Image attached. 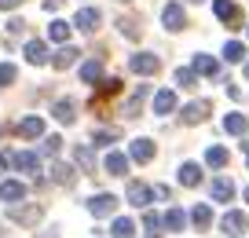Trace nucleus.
Here are the masks:
<instances>
[{
    "mask_svg": "<svg viewBox=\"0 0 249 238\" xmlns=\"http://www.w3.org/2000/svg\"><path fill=\"white\" fill-rule=\"evenodd\" d=\"M114 139H117V132H114V128H99V132L92 136V143H95V146H110Z\"/></svg>",
    "mask_w": 249,
    "mask_h": 238,
    "instance_id": "nucleus-38",
    "label": "nucleus"
},
{
    "mask_svg": "<svg viewBox=\"0 0 249 238\" xmlns=\"http://www.w3.org/2000/svg\"><path fill=\"white\" fill-rule=\"evenodd\" d=\"M22 198H26V183H18V180L0 183V201H22Z\"/></svg>",
    "mask_w": 249,
    "mask_h": 238,
    "instance_id": "nucleus-13",
    "label": "nucleus"
},
{
    "mask_svg": "<svg viewBox=\"0 0 249 238\" xmlns=\"http://www.w3.org/2000/svg\"><path fill=\"white\" fill-rule=\"evenodd\" d=\"M176 85L179 88H195L198 85V70L191 66V70H176Z\"/></svg>",
    "mask_w": 249,
    "mask_h": 238,
    "instance_id": "nucleus-34",
    "label": "nucleus"
},
{
    "mask_svg": "<svg viewBox=\"0 0 249 238\" xmlns=\"http://www.w3.org/2000/svg\"><path fill=\"white\" fill-rule=\"evenodd\" d=\"M18 4H22V0H0V8L8 11V8H18Z\"/></svg>",
    "mask_w": 249,
    "mask_h": 238,
    "instance_id": "nucleus-42",
    "label": "nucleus"
},
{
    "mask_svg": "<svg viewBox=\"0 0 249 238\" xmlns=\"http://www.w3.org/2000/svg\"><path fill=\"white\" fill-rule=\"evenodd\" d=\"M73 162H77L85 172H95V154H92V146H77V150H73Z\"/></svg>",
    "mask_w": 249,
    "mask_h": 238,
    "instance_id": "nucleus-29",
    "label": "nucleus"
},
{
    "mask_svg": "<svg viewBox=\"0 0 249 238\" xmlns=\"http://www.w3.org/2000/svg\"><path fill=\"white\" fill-rule=\"evenodd\" d=\"M224 132H231V136H246V132H249L246 114H227L224 117Z\"/></svg>",
    "mask_w": 249,
    "mask_h": 238,
    "instance_id": "nucleus-20",
    "label": "nucleus"
},
{
    "mask_svg": "<svg viewBox=\"0 0 249 238\" xmlns=\"http://www.w3.org/2000/svg\"><path fill=\"white\" fill-rule=\"evenodd\" d=\"M59 146H62V139H59V136H48V139H44V154H52V158L59 154Z\"/></svg>",
    "mask_w": 249,
    "mask_h": 238,
    "instance_id": "nucleus-39",
    "label": "nucleus"
},
{
    "mask_svg": "<svg viewBox=\"0 0 249 238\" xmlns=\"http://www.w3.org/2000/svg\"><path fill=\"white\" fill-rule=\"evenodd\" d=\"M209 110H213L209 99H198V103H187L179 117H183V125H198V121H205V117H209Z\"/></svg>",
    "mask_w": 249,
    "mask_h": 238,
    "instance_id": "nucleus-6",
    "label": "nucleus"
},
{
    "mask_svg": "<svg viewBox=\"0 0 249 238\" xmlns=\"http://www.w3.org/2000/svg\"><path fill=\"white\" fill-rule=\"evenodd\" d=\"M110 235L114 238H136V223L128 220V216H117L114 227H110Z\"/></svg>",
    "mask_w": 249,
    "mask_h": 238,
    "instance_id": "nucleus-26",
    "label": "nucleus"
},
{
    "mask_svg": "<svg viewBox=\"0 0 249 238\" xmlns=\"http://www.w3.org/2000/svg\"><path fill=\"white\" fill-rule=\"evenodd\" d=\"M191 4H202V0H191Z\"/></svg>",
    "mask_w": 249,
    "mask_h": 238,
    "instance_id": "nucleus-46",
    "label": "nucleus"
},
{
    "mask_svg": "<svg viewBox=\"0 0 249 238\" xmlns=\"http://www.w3.org/2000/svg\"><path fill=\"white\" fill-rule=\"evenodd\" d=\"M18 136H22V139L44 136V121H40V117H26V121H18Z\"/></svg>",
    "mask_w": 249,
    "mask_h": 238,
    "instance_id": "nucleus-18",
    "label": "nucleus"
},
{
    "mask_svg": "<svg viewBox=\"0 0 249 238\" xmlns=\"http://www.w3.org/2000/svg\"><path fill=\"white\" fill-rule=\"evenodd\" d=\"M161 220H165V227H169V231H183V223H187V213H183V209H169V213H165Z\"/></svg>",
    "mask_w": 249,
    "mask_h": 238,
    "instance_id": "nucleus-31",
    "label": "nucleus"
},
{
    "mask_svg": "<svg viewBox=\"0 0 249 238\" xmlns=\"http://www.w3.org/2000/svg\"><path fill=\"white\" fill-rule=\"evenodd\" d=\"M103 169H107L110 176H124V172H128V158H124L121 150H110L107 162H103Z\"/></svg>",
    "mask_w": 249,
    "mask_h": 238,
    "instance_id": "nucleus-12",
    "label": "nucleus"
},
{
    "mask_svg": "<svg viewBox=\"0 0 249 238\" xmlns=\"http://www.w3.org/2000/svg\"><path fill=\"white\" fill-rule=\"evenodd\" d=\"M246 201H249V187H246Z\"/></svg>",
    "mask_w": 249,
    "mask_h": 238,
    "instance_id": "nucleus-44",
    "label": "nucleus"
},
{
    "mask_svg": "<svg viewBox=\"0 0 249 238\" xmlns=\"http://www.w3.org/2000/svg\"><path fill=\"white\" fill-rule=\"evenodd\" d=\"M246 77H249V62H246Z\"/></svg>",
    "mask_w": 249,
    "mask_h": 238,
    "instance_id": "nucleus-45",
    "label": "nucleus"
},
{
    "mask_svg": "<svg viewBox=\"0 0 249 238\" xmlns=\"http://www.w3.org/2000/svg\"><path fill=\"white\" fill-rule=\"evenodd\" d=\"M0 169H4V165H0Z\"/></svg>",
    "mask_w": 249,
    "mask_h": 238,
    "instance_id": "nucleus-48",
    "label": "nucleus"
},
{
    "mask_svg": "<svg viewBox=\"0 0 249 238\" xmlns=\"http://www.w3.org/2000/svg\"><path fill=\"white\" fill-rule=\"evenodd\" d=\"M147 92H150L147 85H140V88H136V95H132V99H128V107H124V117H136V110L143 107V99H147Z\"/></svg>",
    "mask_w": 249,
    "mask_h": 238,
    "instance_id": "nucleus-32",
    "label": "nucleus"
},
{
    "mask_svg": "<svg viewBox=\"0 0 249 238\" xmlns=\"http://www.w3.org/2000/svg\"><path fill=\"white\" fill-rule=\"evenodd\" d=\"M128 70H132V73H140V77H150V73H158V70H161V59H158V55H150V52H140V55H132V59H128Z\"/></svg>",
    "mask_w": 249,
    "mask_h": 238,
    "instance_id": "nucleus-2",
    "label": "nucleus"
},
{
    "mask_svg": "<svg viewBox=\"0 0 249 238\" xmlns=\"http://www.w3.org/2000/svg\"><path fill=\"white\" fill-rule=\"evenodd\" d=\"M70 30H73V26L59 18V22H52V26H48V37H52L55 44H66V40H70Z\"/></svg>",
    "mask_w": 249,
    "mask_h": 238,
    "instance_id": "nucleus-28",
    "label": "nucleus"
},
{
    "mask_svg": "<svg viewBox=\"0 0 249 238\" xmlns=\"http://www.w3.org/2000/svg\"><path fill=\"white\" fill-rule=\"evenodd\" d=\"M150 198H154V187H147V183H128V201H132L136 209H147Z\"/></svg>",
    "mask_w": 249,
    "mask_h": 238,
    "instance_id": "nucleus-10",
    "label": "nucleus"
},
{
    "mask_svg": "<svg viewBox=\"0 0 249 238\" xmlns=\"http://www.w3.org/2000/svg\"><path fill=\"white\" fill-rule=\"evenodd\" d=\"M77 55H81L77 48H70V44H62L59 52L52 55V66H55V70H66V66H73V62H77Z\"/></svg>",
    "mask_w": 249,
    "mask_h": 238,
    "instance_id": "nucleus-14",
    "label": "nucleus"
},
{
    "mask_svg": "<svg viewBox=\"0 0 249 238\" xmlns=\"http://www.w3.org/2000/svg\"><path fill=\"white\" fill-rule=\"evenodd\" d=\"M117 30H121V37H128V40L140 37V22H136V18H117Z\"/></svg>",
    "mask_w": 249,
    "mask_h": 238,
    "instance_id": "nucleus-33",
    "label": "nucleus"
},
{
    "mask_svg": "<svg viewBox=\"0 0 249 238\" xmlns=\"http://www.w3.org/2000/svg\"><path fill=\"white\" fill-rule=\"evenodd\" d=\"M195 70H198L202 77H216V73H220V62L213 59V55H195Z\"/></svg>",
    "mask_w": 249,
    "mask_h": 238,
    "instance_id": "nucleus-23",
    "label": "nucleus"
},
{
    "mask_svg": "<svg viewBox=\"0 0 249 238\" xmlns=\"http://www.w3.org/2000/svg\"><path fill=\"white\" fill-rule=\"evenodd\" d=\"M176 110V95L169 92V88H161V92L154 95V114H172Z\"/></svg>",
    "mask_w": 249,
    "mask_h": 238,
    "instance_id": "nucleus-21",
    "label": "nucleus"
},
{
    "mask_svg": "<svg viewBox=\"0 0 249 238\" xmlns=\"http://www.w3.org/2000/svg\"><path fill=\"white\" fill-rule=\"evenodd\" d=\"M81 81H85V85H99V81H103V62L88 59L85 66H81Z\"/></svg>",
    "mask_w": 249,
    "mask_h": 238,
    "instance_id": "nucleus-17",
    "label": "nucleus"
},
{
    "mask_svg": "<svg viewBox=\"0 0 249 238\" xmlns=\"http://www.w3.org/2000/svg\"><path fill=\"white\" fill-rule=\"evenodd\" d=\"M52 114L59 117L62 125H73V117H77V107H73L70 99H59V103H55V110H52Z\"/></svg>",
    "mask_w": 249,
    "mask_h": 238,
    "instance_id": "nucleus-25",
    "label": "nucleus"
},
{
    "mask_svg": "<svg viewBox=\"0 0 249 238\" xmlns=\"http://www.w3.org/2000/svg\"><path fill=\"white\" fill-rule=\"evenodd\" d=\"M234 198V183L227 176H220V180H213V201H231Z\"/></svg>",
    "mask_w": 249,
    "mask_h": 238,
    "instance_id": "nucleus-19",
    "label": "nucleus"
},
{
    "mask_svg": "<svg viewBox=\"0 0 249 238\" xmlns=\"http://www.w3.org/2000/svg\"><path fill=\"white\" fill-rule=\"evenodd\" d=\"M213 11H216V18H220V22H227L231 30H238V26H242V11L234 8L231 0H216V4H213Z\"/></svg>",
    "mask_w": 249,
    "mask_h": 238,
    "instance_id": "nucleus-5",
    "label": "nucleus"
},
{
    "mask_svg": "<svg viewBox=\"0 0 249 238\" xmlns=\"http://www.w3.org/2000/svg\"><path fill=\"white\" fill-rule=\"evenodd\" d=\"M227 162H231V154L224 146H209L205 150V165H213V169H227Z\"/></svg>",
    "mask_w": 249,
    "mask_h": 238,
    "instance_id": "nucleus-24",
    "label": "nucleus"
},
{
    "mask_svg": "<svg viewBox=\"0 0 249 238\" xmlns=\"http://www.w3.org/2000/svg\"><path fill=\"white\" fill-rule=\"evenodd\" d=\"M224 59H227V62H242V59H246V44H238V40H231V44L224 48Z\"/></svg>",
    "mask_w": 249,
    "mask_h": 238,
    "instance_id": "nucleus-35",
    "label": "nucleus"
},
{
    "mask_svg": "<svg viewBox=\"0 0 249 238\" xmlns=\"http://www.w3.org/2000/svg\"><path fill=\"white\" fill-rule=\"evenodd\" d=\"M117 92H121V81H117V77H110V81H103V85H99V99L117 95ZM99 99H95V103H99Z\"/></svg>",
    "mask_w": 249,
    "mask_h": 238,
    "instance_id": "nucleus-36",
    "label": "nucleus"
},
{
    "mask_svg": "<svg viewBox=\"0 0 249 238\" xmlns=\"http://www.w3.org/2000/svg\"><path fill=\"white\" fill-rule=\"evenodd\" d=\"M154 198H161V201H165V198H172V191H169V187H161V183H158V187H154Z\"/></svg>",
    "mask_w": 249,
    "mask_h": 238,
    "instance_id": "nucleus-40",
    "label": "nucleus"
},
{
    "mask_svg": "<svg viewBox=\"0 0 249 238\" xmlns=\"http://www.w3.org/2000/svg\"><path fill=\"white\" fill-rule=\"evenodd\" d=\"M99 22H103L99 8H81L77 15H73V30H85V33H95V30H99Z\"/></svg>",
    "mask_w": 249,
    "mask_h": 238,
    "instance_id": "nucleus-3",
    "label": "nucleus"
},
{
    "mask_svg": "<svg viewBox=\"0 0 249 238\" xmlns=\"http://www.w3.org/2000/svg\"><path fill=\"white\" fill-rule=\"evenodd\" d=\"M179 183H183V187H198V183H202V165H195V162L179 165Z\"/></svg>",
    "mask_w": 249,
    "mask_h": 238,
    "instance_id": "nucleus-16",
    "label": "nucleus"
},
{
    "mask_svg": "<svg viewBox=\"0 0 249 238\" xmlns=\"http://www.w3.org/2000/svg\"><path fill=\"white\" fill-rule=\"evenodd\" d=\"M22 26H26L22 18H11V22H8V30H11V33H22Z\"/></svg>",
    "mask_w": 249,
    "mask_h": 238,
    "instance_id": "nucleus-41",
    "label": "nucleus"
},
{
    "mask_svg": "<svg viewBox=\"0 0 249 238\" xmlns=\"http://www.w3.org/2000/svg\"><path fill=\"white\" fill-rule=\"evenodd\" d=\"M191 223H195L198 231H205L213 223V209L209 205H195V209H191Z\"/></svg>",
    "mask_w": 249,
    "mask_h": 238,
    "instance_id": "nucleus-27",
    "label": "nucleus"
},
{
    "mask_svg": "<svg viewBox=\"0 0 249 238\" xmlns=\"http://www.w3.org/2000/svg\"><path fill=\"white\" fill-rule=\"evenodd\" d=\"M40 216H44V209H40L37 201H33V205H15V209L8 213V220H15V223H26V227H33V223H37Z\"/></svg>",
    "mask_w": 249,
    "mask_h": 238,
    "instance_id": "nucleus-4",
    "label": "nucleus"
},
{
    "mask_svg": "<svg viewBox=\"0 0 249 238\" xmlns=\"http://www.w3.org/2000/svg\"><path fill=\"white\" fill-rule=\"evenodd\" d=\"M121 4H128V0H121Z\"/></svg>",
    "mask_w": 249,
    "mask_h": 238,
    "instance_id": "nucleus-47",
    "label": "nucleus"
},
{
    "mask_svg": "<svg viewBox=\"0 0 249 238\" xmlns=\"http://www.w3.org/2000/svg\"><path fill=\"white\" fill-rule=\"evenodd\" d=\"M15 77H18V70L11 66V62H0V88H8Z\"/></svg>",
    "mask_w": 249,
    "mask_h": 238,
    "instance_id": "nucleus-37",
    "label": "nucleus"
},
{
    "mask_svg": "<svg viewBox=\"0 0 249 238\" xmlns=\"http://www.w3.org/2000/svg\"><path fill=\"white\" fill-rule=\"evenodd\" d=\"M165 220H161V216H158V213H147V216H143V235H147V238H161L165 235Z\"/></svg>",
    "mask_w": 249,
    "mask_h": 238,
    "instance_id": "nucleus-22",
    "label": "nucleus"
},
{
    "mask_svg": "<svg viewBox=\"0 0 249 238\" xmlns=\"http://www.w3.org/2000/svg\"><path fill=\"white\" fill-rule=\"evenodd\" d=\"M52 180H55V183H62V187H70L73 183V169H70V165H62V162H55L52 165Z\"/></svg>",
    "mask_w": 249,
    "mask_h": 238,
    "instance_id": "nucleus-30",
    "label": "nucleus"
},
{
    "mask_svg": "<svg viewBox=\"0 0 249 238\" xmlns=\"http://www.w3.org/2000/svg\"><path fill=\"white\" fill-rule=\"evenodd\" d=\"M220 227H224L227 238H238V235H246V231H249V216L238 213V209H227V213L220 216Z\"/></svg>",
    "mask_w": 249,
    "mask_h": 238,
    "instance_id": "nucleus-1",
    "label": "nucleus"
},
{
    "mask_svg": "<svg viewBox=\"0 0 249 238\" xmlns=\"http://www.w3.org/2000/svg\"><path fill=\"white\" fill-rule=\"evenodd\" d=\"M242 150H246V154H249V136H246V143H242Z\"/></svg>",
    "mask_w": 249,
    "mask_h": 238,
    "instance_id": "nucleus-43",
    "label": "nucleus"
},
{
    "mask_svg": "<svg viewBox=\"0 0 249 238\" xmlns=\"http://www.w3.org/2000/svg\"><path fill=\"white\" fill-rule=\"evenodd\" d=\"M26 59H30L33 66H44V62L52 59V55H48V44L44 40H30V44H26Z\"/></svg>",
    "mask_w": 249,
    "mask_h": 238,
    "instance_id": "nucleus-15",
    "label": "nucleus"
},
{
    "mask_svg": "<svg viewBox=\"0 0 249 238\" xmlns=\"http://www.w3.org/2000/svg\"><path fill=\"white\" fill-rule=\"evenodd\" d=\"M114 209H117L114 194H92V198H88V213L92 216H114Z\"/></svg>",
    "mask_w": 249,
    "mask_h": 238,
    "instance_id": "nucleus-7",
    "label": "nucleus"
},
{
    "mask_svg": "<svg viewBox=\"0 0 249 238\" xmlns=\"http://www.w3.org/2000/svg\"><path fill=\"white\" fill-rule=\"evenodd\" d=\"M128 158L132 162H140V165H147V162H154V143L150 139H132V146H128Z\"/></svg>",
    "mask_w": 249,
    "mask_h": 238,
    "instance_id": "nucleus-8",
    "label": "nucleus"
},
{
    "mask_svg": "<svg viewBox=\"0 0 249 238\" xmlns=\"http://www.w3.org/2000/svg\"><path fill=\"white\" fill-rule=\"evenodd\" d=\"M11 165L15 169H22V172H40V158L33 150H18V154H11Z\"/></svg>",
    "mask_w": 249,
    "mask_h": 238,
    "instance_id": "nucleus-11",
    "label": "nucleus"
},
{
    "mask_svg": "<svg viewBox=\"0 0 249 238\" xmlns=\"http://www.w3.org/2000/svg\"><path fill=\"white\" fill-rule=\"evenodd\" d=\"M161 22H165V30H183L187 26V15H183V8L179 4H165V11H161Z\"/></svg>",
    "mask_w": 249,
    "mask_h": 238,
    "instance_id": "nucleus-9",
    "label": "nucleus"
}]
</instances>
